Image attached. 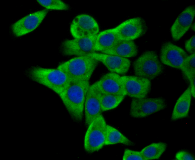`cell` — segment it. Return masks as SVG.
Returning <instances> with one entry per match:
<instances>
[{
    "instance_id": "6",
    "label": "cell",
    "mask_w": 195,
    "mask_h": 160,
    "mask_svg": "<svg viewBox=\"0 0 195 160\" xmlns=\"http://www.w3.org/2000/svg\"><path fill=\"white\" fill-rule=\"evenodd\" d=\"M167 106L162 98H133L131 101L130 114L134 118H143L165 109Z\"/></svg>"
},
{
    "instance_id": "22",
    "label": "cell",
    "mask_w": 195,
    "mask_h": 160,
    "mask_svg": "<svg viewBox=\"0 0 195 160\" xmlns=\"http://www.w3.org/2000/svg\"><path fill=\"white\" fill-rule=\"evenodd\" d=\"M125 96L124 95L101 93L100 102L102 111H109L117 107Z\"/></svg>"
},
{
    "instance_id": "5",
    "label": "cell",
    "mask_w": 195,
    "mask_h": 160,
    "mask_svg": "<svg viewBox=\"0 0 195 160\" xmlns=\"http://www.w3.org/2000/svg\"><path fill=\"white\" fill-rule=\"evenodd\" d=\"M133 66L136 76L149 80L161 74L164 69L157 53L153 51L144 53L134 61Z\"/></svg>"
},
{
    "instance_id": "12",
    "label": "cell",
    "mask_w": 195,
    "mask_h": 160,
    "mask_svg": "<svg viewBox=\"0 0 195 160\" xmlns=\"http://www.w3.org/2000/svg\"><path fill=\"white\" fill-rule=\"evenodd\" d=\"M126 96L133 98L146 97L151 87L150 80L137 76H121Z\"/></svg>"
},
{
    "instance_id": "8",
    "label": "cell",
    "mask_w": 195,
    "mask_h": 160,
    "mask_svg": "<svg viewBox=\"0 0 195 160\" xmlns=\"http://www.w3.org/2000/svg\"><path fill=\"white\" fill-rule=\"evenodd\" d=\"M70 32L74 38L94 36L99 33V25L91 16L81 14L76 16L70 26Z\"/></svg>"
},
{
    "instance_id": "14",
    "label": "cell",
    "mask_w": 195,
    "mask_h": 160,
    "mask_svg": "<svg viewBox=\"0 0 195 160\" xmlns=\"http://www.w3.org/2000/svg\"><path fill=\"white\" fill-rule=\"evenodd\" d=\"M88 55L102 63L110 72L119 74H126L130 66V61L126 58L96 52Z\"/></svg>"
},
{
    "instance_id": "17",
    "label": "cell",
    "mask_w": 195,
    "mask_h": 160,
    "mask_svg": "<svg viewBox=\"0 0 195 160\" xmlns=\"http://www.w3.org/2000/svg\"><path fill=\"white\" fill-rule=\"evenodd\" d=\"M120 39L114 28L103 30L97 35L96 51L104 53Z\"/></svg>"
},
{
    "instance_id": "1",
    "label": "cell",
    "mask_w": 195,
    "mask_h": 160,
    "mask_svg": "<svg viewBox=\"0 0 195 160\" xmlns=\"http://www.w3.org/2000/svg\"><path fill=\"white\" fill-rule=\"evenodd\" d=\"M90 86L89 81L71 82L59 95L71 116L77 121L82 119L85 101Z\"/></svg>"
},
{
    "instance_id": "18",
    "label": "cell",
    "mask_w": 195,
    "mask_h": 160,
    "mask_svg": "<svg viewBox=\"0 0 195 160\" xmlns=\"http://www.w3.org/2000/svg\"><path fill=\"white\" fill-rule=\"evenodd\" d=\"M191 88L189 86L177 101L171 116L172 120H177L188 116L191 104Z\"/></svg>"
},
{
    "instance_id": "16",
    "label": "cell",
    "mask_w": 195,
    "mask_h": 160,
    "mask_svg": "<svg viewBox=\"0 0 195 160\" xmlns=\"http://www.w3.org/2000/svg\"><path fill=\"white\" fill-rule=\"evenodd\" d=\"M96 82L101 93L126 96L121 76L119 74L111 72L107 73Z\"/></svg>"
},
{
    "instance_id": "15",
    "label": "cell",
    "mask_w": 195,
    "mask_h": 160,
    "mask_svg": "<svg viewBox=\"0 0 195 160\" xmlns=\"http://www.w3.org/2000/svg\"><path fill=\"white\" fill-rule=\"evenodd\" d=\"M195 14V7L189 6L179 15L171 28L172 37L175 41L179 40L191 27Z\"/></svg>"
},
{
    "instance_id": "9",
    "label": "cell",
    "mask_w": 195,
    "mask_h": 160,
    "mask_svg": "<svg viewBox=\"0 0 195 160\" xmlns=\"http://www.w3.org/2000/svg\"><path fill=\"white\" fill-rule=\"evenodd\" d=\"M114 28L120 39L130 41L144 35L147 29L145 21L140 17L127 20Z\"/></svg>"
},
{
    "instance_id": "28",
    "label": "cell",
    "mask_w": 195,
    "mask_h": 160,
    "mask_svg": "<svg viewBox=\"0 0 195 160\" xmlns=\"http://www.w3.org/2000/svg\"><path fill=\"white\" fill-rule=\"evenodd\" d=\"M186 78L190 83V87L191 96L194 98L195 97V73H192L188 75Z\"/></svg>"
},
{
    "instance_id": "20",
    "label": "cell",
    "mask_w": 195,
    "mask_h": 160,
    "mask_svg": "<svg viewBox=\"0 0 195 160\" xmlns=\"http://www.w3.org/2000/svg\"><path fill=\"white\" fill-rule=\"evenodd\" d=\"M118 144L129 146H133L135 144L134 142L117 129L107 124L105 145H112Z\"/></svg>"
},
{
    "instance_id": "2",
    "label": "cell",
    "mask_w": 195,
    "mask_h": 160,
    "mask_svg": "<svg viewBox=\"0 0 195 160\" xmlns=\"http://www.w3.org/2000/svg\"><path fill=\"white\" fill-rule=\"evenodd\" d=\"M99 61L88 55L77 56L59 64L71 82L89 81Z\"/></svg>"
},
{
    "instance_id": "21",
    "label": "cell",
    "mask_w": 195,
    "mask_h": 160,
    "mask_svg": "<svg viewBox=\"0 0 195 160\" xmlns=\"http://www.w3.org/2000/svg\"><path fill=\"white\" fill-rule=\"evenodd\" d=\"M167 147L164 142L154 143L143 148L140 152L144 160L157 159L165 151Z\"/></svg>"
},
{
    "instance_id": "10",
    "label": "cell",
    "mask_w": 195,
    "mask_h": 160,
    "mask_svg": "<svg viewBox=\"0 0 195 160\" xmlns=\"http://www.w3.org/2000/svg\"><path fill=\"white\" fill-rule=\"evenodd\" d=\"M101 93L96 82L90 85L86 96L84 108L85 123L87 126L102 115Z\"/></svg>"
},
{
    "instance_id": "24",
    "label": "cell",
    "mask_w": 195,
    "mask_h": 160,
    "mask_svg": "<svg viewBox=\"0 0 195 160\" xmlns=\"http://www.w3.org/2000/svg\"><path fill=\"white\" fill-rule=\"evenodd\" d=\"M195 54L188 56L184 61L181 69L186 78L190 74L195 73Z\"/></svg>"
},
{
    "instance_id": "19",
    "label": "cell",
    "mask_w": 195,
    "mask_h": 160,
    "mask_svg": "<svg viewBox=\"0 0 195 160\" xmlns=\"http://www.w3.org/2000/svg\"><path fill=\"white\" fill-rule=\"evenodd\" d=\"M138 52L137 46L133 41L120 39L104 54L127 58L135 56Z\"/></svg>"
},
{
    "instance_id": "27",
    "label": "cell",
    "mask_w": 195,
    "mask_h": 160,
    "mask_svg": "<svg viewBox=\"0 0 195 160\" xmlns=\"http://www.w3.org/2000/svg\"><path fill=\"white\" fill-rule=\"evenodd\" d=\"M195 36H193L186 41L185 47L186 50L191 54H195Z\"/></svg>"
},
{
    "instance_id": "11",
    "label": "cell",
    "mask_w": 195,
    "mask_h": 160,
    "mask_svg": "<svg viewBox=\"0 0 195 160\" xmlns=\"http://www.w3.org/2000/svg\"><path fill=\"white\" fill-rule=\"evenodd\" d=\"M47 13V10L43 9L24 17L12 25L13 33L16 37H20L32 32L41 24Z\"/></svg>"
},
{
    "instance_id": "4",
    "label": "cell",
    "mask_w": 195,
    "mask_h": 160,
    "mask_svg": "<svg viewBox=\"0 0 195 160\" xmlns=\"http://www.w3.org/2000/svg\"><path fill=\"white\" fill-rule=\"evenodd\" d=\"M107 124L102 115L88 126L84 140L86 152L91 153L98 151L105 145Z\"/></svg>"
},
{
    "instance_id": "26",
    "label": "cell",
    "mask_w": 195,
    "mask_h": 160,
    "mask_svg": "<svg viewBox=\"0 0 195 160\" xmlns=\"http://www.w3.org/2000/svg\"><path fill=\"white\" fill-rule=\"evenodd\" d=\"M175 158L177 160H194V157L190 153L185 150L178 152L175 156Z\"/></svg>"
},
{
    "instance_id": "7",
    "label": "cell",
    "mask_w": 195,
    "mask_h": 160,
    "mask_svg": "<svg viewBox=\"0 0 195 160\" xmlns=\"http://www.w3.org/2000/svg\"><path fill=\"white\" fill-rule=\"evenodd\" d=\"M97 35L65 40L62 44V53L65 56H80L96 52Z\"/></svg>"
},
{
    "instance_id": "25",
    "label": "cell",
    "mask_w": 195,
    "mask_h": 160,
    "mask_svg": "<svg viewBox=\"0 0 195 160\" xmlns=\"http://www.w3.org/2000/svg\"><path fill=\"white\" fill-rule=\"evenodd\" d=\"M122 159L123 160H144L140 151L125 149Z\"/></svg>"
},
{
    "instance_id": "23",
    "label": "cell",
    "mask_w": 195,
    "mask_h": 160,
    "mask_svg": "<svg viewBox=\"0 0 195 160\" xmlns=\"http://www.w3.org/2000/svg\"><path fill=\"white\" fill-rule=\"evenodd\" d=\"M37 2L47 9L64 10L69 8L68 5L60 0H38Z\"/></svg>"
},
{
    "instance_id": "13",
    "label": "cell",
    "mask_w": 195,
    "mask_h": 160,
    "mask_svg": "<svg viewBox=\"0 0 195 160\" xmlns=\"http://www.w3.org/2000/svg\"><path fill=\"white\" fill-rule=\"evenodd\" d=\"M188 56L182 48L171 42L164 44L160 51L161 62L165 65L181 69Z\"/></svg>"
},
{
    "instance_id": "3",
    "label": "cell",
    "mask_w": 195,
    "mask_h": 160,
    "mask_svg": "<svg viewBox=\"0 0 195 160\" xmlns=\"http://www.w3.org/2000/svg\"><path fill=\"white\" fill-rule=\"evenodd\" d=\"M30 74L33 81L47 87L58 95L71 83L66 74L58 68L35 67L31 70Z\"/></svg>"
}]
</instances>
